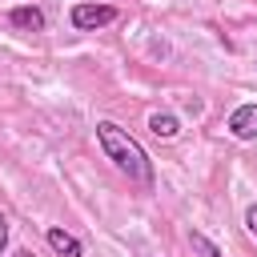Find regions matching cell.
I'll list each match as a JSON object with an SVG mask.
<instances>
[{
    "instance_id": "5",
    "label": "cell",
    "mask_w": 257,
    "mask_h": 257,
    "mask_svg": "<svg viewBox=\"0 0 257 257\" xmlns=\"http://www.w3.org/2000/svg\"><path fill=\"white\" fill-rule=\"evenodd\" d=\"M44 241H48V245H52V249H56L60 257H84V245H80V241H76L72 233H64L60 225H52V229L44 233Z\"/></svg>"
},
{
    "instance_id": "6",
    "label": "cell",
    "mask_w": 257,
    "mask_h": 257,
    "mask_svg": "<svg viewBox=\"0 0 257 257\" xmlns=\"http://www.w3.org/2000/svg\"><path fill=\"white\" fill-rule=\"evenodd\" d=\"M149 128H153V137H161V141H173V137L181 133V120H177L173 112H153V116H149Z\"/></svg>"
},
{
    "instance_id": "8",
    "label": "cell",
    "mask_w": 257,
    "mask_h": 257,
    "mask_svg": "<svg viewBox=\"0 0 257 257\" xmlns=\"http://www.w3.org/2000/svg\"><path fill=\"white\" fill-rule=\"evenodd\" d=\"M245 229L257 237V205H249V213H245Z\"/></svg>"
},
{
    "instance_id": "3",
    "label": "cell",
    "mask_w": 257,
    "mask_h": 257,
    "mask_svg": "<svg viewBox=\"0 0 257 257\" xmlns=\"http://www.w3.org/2000/svg\"><path fill=\"white\" fill-rule=\"evenodd\" d=\"M229 133L237 141H257V104H237L229 112Z\"/></svg>"
},
{
    "instance_id": "7",
    "label": "cell",
    "mask_w": 257,
    "mask_h": 257,
    "mask_svg": "<svg viewBox=\"0 0 257 257\" xmlns=\"http://www.w3.org/2000/svg\"><path fill=\"white\" fill-rule=\"evenodd\" d=\"M189 245H193V253H197V257H221V249H217L205 233H197V229L189 233Z\"/></svg>"
},
{
    "instance_id": "2",
    "label": "cell",
    "mask_w": 257,
    "mask_h": 257,
    "mask_svg": "<svg viewBox=\"0 0 257 257\" xmlns=\"http://www.w3.org/2000/svg\"><path fill=\"white\" fill-rule=\"evenodd\" d=\"M68 20H72V28H76V32H96V28H104V24H112V20H116V8H112V4L80 0V4H72Z\"/></svg>"
},
{
    "instance_id": "9",
    "label": "cell",
    "mask_w": 257,
    "mask_h": 257,
    "mask_svg": "<svg viewBox=\"0 0 257 257\" xmlns=\"http://www.w3.org/2000/svg\"><path fill=\"white\" fill-rule=\"evenodd\" d=\"M4 245H8V217L0 213V253H4Z\"/></svg>"
},
{
    "instance_id": "4",
    "label": "cell",
    "mask_w": 257,
    "mask_h": 257,
    "mask_svg": "<svg viewBox=\"0 0 257 257\" xmlns=\"http://www.w3.org/2000/svg\"><path fill=\"white\" fill-rule=\"evenodd\" d=\"M8 24L20 28V32H44V12L36 4H20V8L8 12Z\"/></svg>"
},
{
    "instance_id": "10",
    "label": "cell",
    "mask_w": 257,
    "mask_h": 257,
    "mask_svg": "<svg viewBox=\"0 0 257 257\" xmlns=\"http://www.w3.org/2000/svg\"><path fill=\"white\" fill-rule=\"evenodd\" d=\"M12 257H32V253H28V249H16V253H12Z\"/></svg>"
},
{
    "instance_id": "1",
    "label": "cell",
    "mask_w": 257,
    "mask_h": 257,
    "mask_svg": "<svg viewBox=\"0 0 257 257\" xmlns=\"http://www.w3.org/2000/svg\"><path fill=\"white\" fill-rule=\"evenodd\" d=\"M96 141H100L104 157H108L128 181L153 185V161H149V153H145L141 141H133L120 124H112V120H96Z\"/></svg>"
}]
</instances>
